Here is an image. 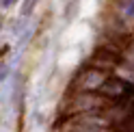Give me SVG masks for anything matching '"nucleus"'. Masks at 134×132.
<instances>
[{"label":"nucleus","mask_w":134,"mask_h":132,"mask_svg":"<svg viewBox=\"0 0 134 132\" xmlns=\"http://www.w3.org/2000/svg\"><path fill=\"white\" fill-rule=\"evenodd\" d=\"M15 2H18V0H0V4H2L4 9H9V7H11V4H15Z\"/></svg>","instance_id":"1"}]
</instances>
